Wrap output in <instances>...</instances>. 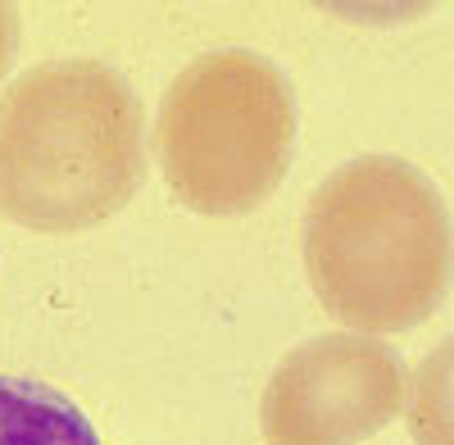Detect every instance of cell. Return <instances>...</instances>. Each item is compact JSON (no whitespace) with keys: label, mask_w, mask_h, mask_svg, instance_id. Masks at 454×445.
Listing matches in <instances>:
<instances>
[{"label":"cell","mask_w":454,"mask_h":445,"mask_svg":"<svg viewBox=\"0 0 454 445\" xmlns=\"http://www.w3.org/2000/svg\"><path fill=\"white\" fill-rule=\"evenodd\" d=\"M145 177V114L100 59L36 64L0 96V214L64 237L114 218Z\"/></svg>","instance_id":"1"},{"label":"cell","mask_w":454,"mask_h":445,"mask_svg":"<svg viewBox=\"0 0 454 445\" xmlns=\"http://www.w3.org/2000/svg\"><path fill=\"white\" fill-rule=\"evenodd\" d=\"M305 273L318 305L359 337L419 327L454 273L445 196L395 155L340 164L305 209Z\"/></svg>","instance_id":"2"},{"label":"cell","mask_w":454,"mask_h":445,"mask_svg":"<svg viewBox=\"0 0 454 445\" xmlns=\"http://www.w3.org/2000/svg\"><path fill=\"white\" fill-rule=\"evenodd\" d=\"M291 145V87L254 51L196 55L160 100L155 160L173 200L196 214L259 209L282 187Z\"/></svg>","instance_id":"3"},{"label":"cell","mask_w":454,"mask_h":445,"mask_svg":"<svg viewBox=\"0 0 454 445\" xmlns=\"http://www.w3.org/2000/svg\"><path fill=\"white\" fill-rule=\"evenodd\" d=\"M409 373L391 346L327 332L282 355L259 395L269 445H359L404 410Z\"/></svg>","instance_id":"4"},{"label":"cell","mask_w":454,"mask_h":445,"mask_svg":"<svg viewBox=\"0 0 454 445\" xmlns=\"http://www.w3.org/2000/svg\"><path fill=\"white\" fill-rule=\"evenodd\" d=\"M0 445H100V436L68 395L0 378Z\"/></svg>","instance_id":"5"},{"label":"cell","mask_w":454,"mask_h":445,"mask_svg":"<svg viewBox=\"0 0 454 445\" xmlns=\"http://www.w3.org/2000/svg\"><path fill=\"white\" fill-rule=\"evenodd\" d=\"M404 423L413 445H454V332L413 373Z\"/></svg>","instance_id":"6"},{"label":"cell","mask_w":454,"mask_h":445,"mask_svg":"<svg viewBox=\"0 0 454 445\" xmlns=\"http://www.w3.org/2000/svg\"><path fill=\"white\" fill-rule=\"evenodd\" d=\"M14 42H19V19L10 5H0V78H5V68L14 59Z\"/></svg>","instance_id":"7"}]
</instances>
